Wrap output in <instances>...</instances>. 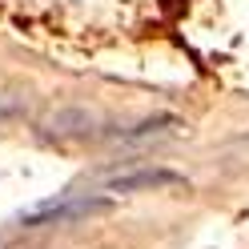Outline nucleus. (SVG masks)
<instances>
[{"mask_svg":"<svg viewBox=\"0 0 249 249\" xmlns=\"http://www.w3.org/2000/svg\"><path fill=\"white\" fill-rule=\"evenodd\" d=\"M20 113H24V105L17 97H4V92H0V121H12V117H20Z\"/></svg>","mask_w":249,"mask_h":249,"instance_id":"20e7f679","label":"nucleus"},{"mask_svg":"<svg viewBox=\"0 0 249 249\" xmlns=\"http://www.w3.org/2000/svg\"><path fill=\"white\" fill-rule=\"evenodd\" d=\"M161 189H189V181L173 169H133L108 181V193H161Z\"/></svg>","mask_w":249,"mask_h":249,"instance_id":"f03ea898","label":"nucleus"},{"mask_svg":"<svg viewBox=\"0 0 249 249\" xmlns=\"http://www.w3.org/2000/svg\"><path fill=\"white\" fill-rule=\"evenodd\" d=\"M92 124H97V117L89 108H56V113H49L40 121V129L49 137H89Z\"/></svg>","mask_w":249,"mask_h":249,"instance_id":"7ed1b4c3","label":"nucleus"},{"mask_svg":"<svg viewBox=\"0 0 249 249\" xmlns=\"http://www.w3.org/2000/svg\"><path fill=\"white\" fill-rule=\"evenodd\" d=\"M113 201L108 197H53V201H40V205H28L17 213V225L24 229H36V225H72V221H85L92 213H108Z\"/></svg>","mask_w":249,"mask_h":249,"instance_id":"f257e3e1","label":"nucleus"}]
</instances>
